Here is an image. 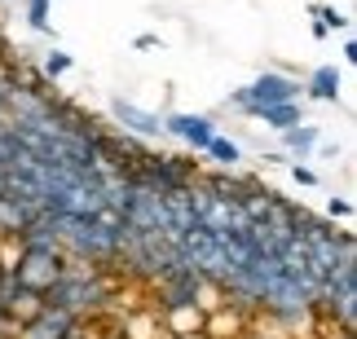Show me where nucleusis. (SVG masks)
<instances>
[{"label":"nucleus","mask_w":357,"mask_h":339,"mask_svg":"<svg viewBox=\"0 0 357 339\" xmlns=\"http://www.w3.org/2000/svg\"><path fill=\"white\" fill-rule=\"evenodd\" d=\"M229 102H234L243 115H252V111H260V106H287V102H300V84H296L291 75L265 71V75H256L247 88L229 93Z\"/></svg>","instance_id":"f257e3e1"},{"label":"nucleus","mask_w":357,"mask_h":339,"mask_svg":"<svg viewBox=\"0 0 357 339\" xmlns=\"http://www.w3.org/2000/svg\"><path fill=\"white\" fill-rule=\"evenodd\" d=\"M58 278H62V269H58V255L53 251H40V247H26L18 255V269H13V282H18L22 291H36V295H45L58 287Z\"/></svg>","instance_id":"f03ea898"},{"label":"nucleus","mask_w":357,"mask_h":339,"mask_svg":"<svg viewBox=\"0 0 357 339\" xmlns=\"http://www.w3.org/2000/svg\"><path fill=\"white\" fill-rule=\"evenodd\" d=\"M163 132H172L176 141H185V145H195V150H203V145L216 137V124H212L208 115L181 111V115H168V119H163Z\"/></svg>","instance_id":"7ed1b4c3"},{"label":"nucleus","mask_w":357,"mask_h":339,"mask_svg":"<svg viewBox=\"0 0 357 339\" xmlns=\"http://www.w3.org/2000/svg\"><path fill=\"white\" fill-rule=\"evenodd\" d=\"M203 322H208V313H203L199 304L172 300V304L159 313V331H168V335H195V331H203Z\"/></svg>","instance_id":"20e7f679"},{"label":"nucleus","mask_w":357,"mask_h":339,"mask_svg":"<svg viewBox=\"0 0 357 339\" xmlns=\"http://www.w3.org/2000/svg\"><path fill=\"white\" fill-rule=\"evenodd\" d=\"M300 93H309L313 102H326V106H335L340 97H344V79H340V71H335L331 62H326V66H313L309 84L300 88Z\"/></svg>","instance_id":"39448f33"},{"label":"nucleus","mask_w":357,"mask_h":339,"mask_svg":"<svg viewBox=\"0 0 357 339\" xmlns=\"http://www.w3.org/2000/svg\"><path fill=\"white\" fill-rule=\"evenodd\" d=\"M243 331H247V317L238 308H229V304H221L216 313H208V322H203V335L208 339H238Z\"/></svg>","instance_id":"423d86ee"},{"label":"nucleus","mask_w":357,"mask_h":339,"mask_svg":"<svg viewBox=\"0 0 357 339\" xmlns=\"http://www.w3.org/2000/svg\"><path fill=\"white\" fill-rule=\"evenodd\" d=\"M115 119H119L123 128L142 132V137H155V132H163V119L150 115V111H137L132 102H115Z\"/></svg>","instance_id":"0eeeda50"},{"label":"nucleus","mask_w":357,"mask_h":339,"mask_svg":"<svg viewBox=\"0 0 357 339\" xmlns=\"http://www.w3.org/2000/svg\"><path fill=\"white\" fill-rule=\"evenodd\" d=\"M252 119H260L265 128H296V124H305V111H300V102H287V106H260V111H252Z\"/></svg>","instance_id":"6e6552de"},{"label":"nucleus","mask_w":357,"mask_h":339,"mask_svg":"<svg viewBox=\"0 0 357 339\" xmlns=\"http://www.w3.org/2000/svg\"><path fill=\"white\" fill-rule=\"evenodd\" d=\"M282 145H287L291 155H300V164H305V155L322 145V128H318V124H296V128L282 132Z\"/></svg>","instance_id":"1a4fd4ad"},{"label":"nucleus","mask_w":357,"mask_h":339,"mask_svg":"<svg viewBox=\"0 0 357 339\" xmlns=\"http://www.w3.org/2000/svg\"><path fill=\"white\" fill-rule=\"evenodd\" d=\"M123 339H159V313H132V317H123Z\"/></svg>","instance_id":"9d476101"},{"label":"nucleus","mask_w":357,"mask_h":339,"mask_svg":"<svg viewBox=\"0 0 357 339\" xmlns=\"http://www.w3.org/2000/svg\"><path fill=\"white\" fill-rule=\"evenodd\" d=\"M203 150H208L216 164H225V168H238V164H243V145H238V141H229V137H221V132H216V137L203 145Z\"/></svg>","instance_id":"9b49d317"},{"label":"nucleus","mask_w":357,"mask_h":339,"mask_svg":"<svg viewBox=\"0 0 357 339\" xmlns=\"http://www.w3.org/2000/svg\"><path fill=\"white\" fill-rule=\"evenodd\" d=\"M71 66H75V58H71L66 49H49V53H45V62H40V71H45V79H62L66 71H71Z\"/></svg>","instance_id":"f8f14e48"},{"label":"nucleus","mask_w":357,"mask_h":339,"mask_svg":"<svg viewBox=\"0 0 357 339\" xmlns=\"http://www.w3.org/2000/svg\"><path fill=\"white\" fill-rule=\"evenodd\" d=\"M49 9H53V0H26V22L36 31H49Z\"/></svg>","instance_id":"ddd939ff"},{"label":"nucleus","mask_w":357,"mask_h":339,"mask_svg":"<svg viewBox=\"0 0 357 339\" xmlns=\"http://www.w3.org/2000/svg\"><path fill=\"white\" fill-rule=\"evenodd\" d=\"M313 13H318V26H322V31H344V26H349V13H340V9H331V5H326V9H313Z\"/></svg>","instance_id":"4468645a"},{"label":"nucleus","mask_w":357,"mask_h":339,"mask_svg":"<svg viewBox=\"0 0 357 339\" xmlns=\"http://www.w3.org/2000/svg\"><path fill=\"white\" fill-rule=\"evenodd\" d=\"M326 216H331V221H349V216H353V203L349 198H326Z\"/></svg>","instance_id":"2eb2a0df"},{"label":"nucleus","mask_w":357,"mask_h":339,"mask_svg":"<svg viewBox=\"0 0 357 339\" xmlns=\"http://www.w3.org/2000/svg\"><path fill=\"white\" fill-rule=\"evenodd\" d=\"M291 181H296V185H318V172L296 159V164H291Z\"/></svg>","instance_id":"dca6fc26"},{"label":"nucleus","mask_w":357,"mask_h":339,"mask_svg":"<svg viewBox=\"0 0 357 339\" xmlns=\"http://www.w3.org/2000/svg\"><path fill=\"white\" fill-rule=\"evenodd\" d=\"M238 339H282L278 331H265V326H260V331H243Z\"/></svg>","instance_id":"f3484780"},{"label":"nucleus","mask_w":357,"mask_h":339,"mask_svg":"<svg viewBox=\"0 0 357 339\" xmlns=\"http://www.w3.org/2000/svg\"><path fill=\"white\" fill-rule=\"evenodd\" d=\"M137 49H146V53L150 49H163V40L159 36H137Z\"/></svg>","instance_id":"a211bd4d"},{"label":"nucleus","mask_w":357,"mask_h":339,"mask_svg":"<svg viewBox=\"0 0 357 339\" xmlns=\"http://www.w3.org/2000/svg\"><path fill=\"white\" fill-rule=\"evenodd\" d=\"M340 53H344L349 66H357V40H344V49H340Z\"/></svg>","instance_id":"6ab92c4d"},{"label":"nucleus","mask_w":357,"mask_h":339,"mask_svg":"<svg viewBox=\"0 0 357 339\" xmlns=\"http://www.w3.org/2000/svg\"><path fill=\"white\" fill-rule=\"evenodd\" d=\"M168 339H208L203 331H195V335H168Z\"/></svg>","instance_id":"aec40b11"},{"label":"nucleus","mask_w":357,"mask_h":339,"mask_svg":"<svg viewBox=\"0 0 357 339\" xmlns=\"http://www.w3.org/2000/svg\"><path fill=\"white\" fill-rule=\"evenodd\" d=\"M0 282H5V265H0Z\"/></svg>","instance_id":"412c9836"},{"label":"nucleus","mask_w":357,"mask_h":339,"mask_svg":"<svg viewBox=\"0 0 357 339\" xmlns=\"http://www.w3.org/2000/svg\"><path fill=\"white\" fill-rule=\"evenodd\" d=\"M344 339H353V335H344Z\"/></svg>","instance_id":"4be33fe9"}]
</instances>
